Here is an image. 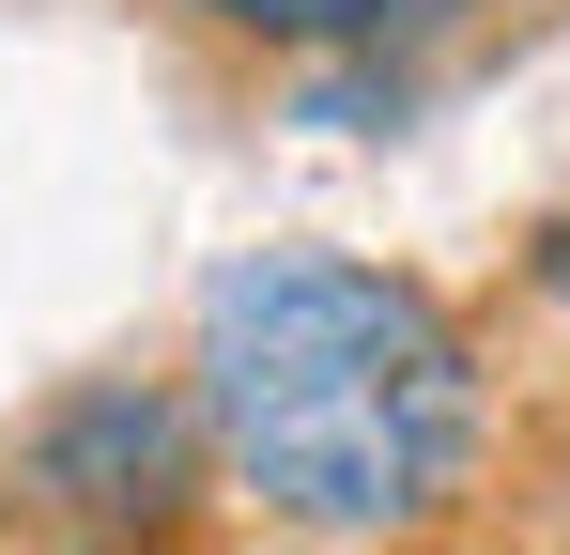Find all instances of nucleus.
Instances as JSON below:
<instances>
[{"label":"nucleus","mask_w":570,"mask_h":555,"mask_svg":"<svg viewBox=\"0 0 570 555\" xmlns=\"http://www.w3.org/2000/svg\"><path fill=\"white\" fill-rule=\"evenodd\" d=\"M186 401L216 463L308 525V541H385V525H432L478 463V356L463 324L385 263H232L200 293V356Z\"/></svg>","instance_id":"nucleus-1"},{"label":"nucleus","mask_w":570,"mask_h":555,"mask_svg":"<svg viewBox=\"0 0 570 555\" xmlns=\"http://www.w3.org/2000/svg\"><path fill=\"white\" fill-rule=\"evenodd\" d=\"M200 463H216V432H200L186 386H78L47 432H31V494L78 525V541H139V525H170L200 494Z\"/></svg>","instance_id":"nucleus-2"},{"label":"nucleus","mask_w":570,"mask_h":555,"mask_svg":"<svg viewBox=\"0 0 570 555\" xmlns=\"http://www.w3.org/2000/svg\"><path fill=\"white\" fill-rule=\"evenodd\" d=\"M186 16L278 47V62H385V47H432L463 0H186Z\"/></svg>","instance_id":"nucleus-3"},{"label":"nucleus","mask_w":570,"mask_h":555,"mask_svg":"<svg viewBox=\"0 0 570 555\" xmlns=\"http://www.w3.org/2000/svg\"><path fill=\"white\" fill-rule=\"evenodd\" d=\"M62 555H139V541H62Z\"/></svg>","instance_id":"nucleus-4"}]
</instances>
